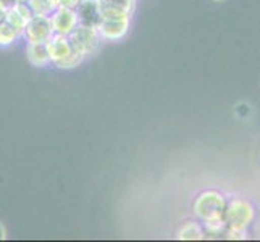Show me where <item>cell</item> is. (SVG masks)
<instances>
[{
    "instance_id": "obj_1",
    "label": "cell",
    "mask_w": 260,
    "mask_h": 242,
    "mask_svg": "<svg viewBox=\"0 0 260 242\" xmlns=\"http://www.w3.org/2000/svg\"><path fill=\"white\" fill-rule=\"evenodd\" d=\"M226 210V202L223 199V195L207 191L202 192L194 202V212L199 218H202L205 223L209 221H218L223 220V213Z\"/></svg>"
},
{
    "instance_id": "obj_2",
    "label": "cell",
    "mask_w": 260,
    "mask_h": 242,
    "mask_svg": "<svg viewBox=\"0 0 260 242\" xmlns=\"http://www.w3.org/2000/svg\"><path fill=\"white\" fill-rule=\"evenodd\" d=\"M68 38L71 44H73V47L84 53V57L94 55L99 50V47H101V41H102L97 28H91V26H83V24H78Z\"/></svg>"
},
{
    "instance_id": "obj_3",
    "label": "cell",
    "mask_w": 260,
    "mask_h": 242,
    "mask_svg": "<svg viewBox=\"0 0 260 242\" xmlns=\"http://www.w3.org/2000/svg\"><path fill=\"white\" fill-rule=\"evenodd\" d=\"M225 213H226V220L230 223V226L235 232H243L254 218L252 205L244 200H233L228 205Z\"/></svg>"
},
{
    "instance_id": "obj_4",
    "label": "cell",
    "mask_w": 260,
    "mask_h": 242,
    "mask_svg": "<svg viewBox=\"0 0 260 242\" xmlns=\"http://www.w3.org/2000/svg\"><path fill=\"white\" fill-rule=\"evenodd\" d=\"M21 36L26 39V42H28V44L47 42L53 36L50 18L49 16L34 15L31 20H28V23H26Z\"/></svg>"
},
{
    "instance_id": "obj_5",
    "label": "cell",
    "mask_w": 260,
    "mask_h": 242,
    "mask_svg": "<svg viewBox=\"0 0 260 242\" xmlns=\"http://www.w3.org/2000/svg\"><path fill=\"white\" fill-rule=\"evenodd\" d=\"M49 18H50V23H52L53 34L70 36L78 26V16H76L75 8L58 7L52 12V15Z\"/></svg>"
},
{
    "instance_id": "obj_6",
    "label": "cell",
    "mask_w": 260,
    "mask_h": 242,
    "mask_svg": "<svg viewBox=\"0 0 260 242\" xmlns=\"http://www.w3.org/2000/svg\"><path fill=\"white\" fill-rule=\"evenodd\" d=\"M97 31L105 41H118L129 31V18H102L97 26Z\"/></svg>"
},
{
    "instance_id": "obj_7",
    "label": "cell",
    "mask_w": 260,
    "mask_h": 242,
    "mask_svg": "<svg viewBox=\"0 0 260 242\" xmlns=\"http://www.w3.org/2000/svg\"><path fill=\"white\" fill-rule=\"evenodd\" d=\"M102 18H131L136 0H97Z\"/></svg>"
},
{
    "instance_id": "obj_8",
    "label": "cell",
    "mask_w": 260,
    "mask_h": 242,
    "mask_svg": "<svg viewBox=\"0 0 260 242\" xmlns=\"http://www.w3.org/2000/svg\"><path fill=\"white\" fill-rule=\"evenodd\" d=\"M75 12L78 16V24H83V26L97 28L99 23H101V20H102L97 0H79V4L76 5Z\"/></svg>"
},
{
    "instance_id": "obj_9",
    "label": "cell",
    "mask_w": 260,
    "mask_h": 242,
    "mask_svg": "<svg viewBox=\"0 0 260 242\" xmlns=\"http://www.w3.org/2000/svg\"><path fill=\"white\" fill-rule=\"evenodd\" d=\"M47 44V52L50 57V63H58L63 58H67L71 52L75 50L73 44H71L68 36H60V34H53L52 38L46 42Z\"/></svg>"
},
{
    "instance_id": "obj_10",
    "label": "cell",
    "mask_w": 260,
    "mask_h": 242,
    "mask_svg": "<svg viewBox=\"0 0 260 242\" xmlns=\"http://www.w3.org/2000/svg\"><path fill=\"white\" fill-rule=\"evenodd\" d=\"M26 57H28L31 65L39 66V68H44L50 63V57H49L46 42L28 44V47H26Z\"/></svg>"
},
{
    "instance_id": "obj_11",
    "label": "cell",
    "mask_w": 260,
    "mask_h": 242,
    "mask_svg": "<svg viewBox=\"0 0 260 242\" xmlns=\"http://www.w3.org/2000/svg\"><path fill=\"white\" fill-rule=\"evenodd\" d=\"M21 36L20 31H16L10 23H7L5 20L0 23V47H8L18 41V38Z\"/></svg>"
},
{
    "instance_id": "obj_12",
    "label": "cell",
    "mask_w": 260,
    "mask_h": 242,
    "mask_svg": "<svg viewBox=\"0 0 260 242\" xmlns=\"http://www.w3.org/2000/svg\"><path fill=\"white\" fill-rule=\"evenodd\" d=\"M26 2L31 7L34 15H41V16H50L52 12L57 8L53 0H26Z\"/></svg>"
},
{
    "instance_id": "obj_13",
    "label": "cell",
    "mask_w": 260,
    "mask_h": 242,
    "mask_svg": "<svg viewBox=\"0 0 260 242\" xmlns=\"http://www.w3.org/2000/svg\"><path fill=\"white\" fill-rule=\"evenodd\" d=\"M176 237L183 240H199V239H204V232L201 226H197L196 223H186V225L178 231Z\"/></svg>"
},
{
    "instance_id": "obj_14",
    "label": "cell",
    "mask_w": 260,
    "mask_h": 242,
    "mask_svg": "<svg viewBox=\"0 0 260 242\" xmlns=\"http://www.w3.org/2000/svg\"><path fill=\"white\" fill-rule=\"evenodd\" d=\"M83 60H84V53H81L78 49H75L67 58H63L61 61H58V63H55V66L60 68V70H71V68H76Z\"/></svg>"
},
{
    "instance_id": "obj_15",
    "label": "cell",
    "mask_w": 260,
    "mask_h": 242,
    "mask_svg": "<svg viewBox=\"0 0 260 242\" xmlns=\"http://www.w3.org/2000/svg\"><path fill=\"white\" fill-rule=\"evenodd\" d=\"M5 21L7 23H10L13 28L16 29V31H20L21 34H23V29H24V26H26V23H28V20L26 18H23L20 13H18L15 8H12V10H8L7 12V16H5Z\"/></svg>"
},
{
    "instance_id": "obj_16",
    "label": "cell",
    "mask_w": 260,
    "mask_h": 242,
    "mask_svg": "<svg viewBox=\"0 0 260 242\" xmlns=\"http://www.w3.org/2000/svg\"><path fill=\"white\" fill-rule=\"evenodd\" d=\"M55 7H67V8H76V5L79 4V0H53Z\"/></svg>"
},
{
    "instance_id": "obj_17",
    "label": "cell",
    "mask_w": 260,
    "mask_h": 242,
    "mask_svg": "<svg viewBox=\"0 0 260 242\" xmlns=\"http://www.w3.org/2000/svg\"><path fill=\"white\" fill-rule=\"evenodd\" d=\"M20 2H21V0H0V7H2L5 12H8V10H12L13 7H16Z\"/></svg>"
},
{
    "instance_id": "obj_18",
    "label": "cell",
    "mask_w": 260,
    "mask_h": 242,
    "mask_svg": "<svg viewBox=\"0 0 260 242\" xmlns=\"http://www.w3.org/2000/svg\"><path fill=\"white\" fill-rule=\"evenodd\" d=\"M7 237V231H5V228H4V225L0 223V240H4Z\"/></svg>"
},
{
    "instance_id": "obj_19",
    "label": "cell",
    "mask_w": 260,
    "mask_h": 242,
    "mask_svg": "<svg viewBox=\"0 0 260 242\" xmlns=\"http://www.w3.org/2000/svg\"><path fill=\"white\" fill-rule=\"evenodd\" d=\"M5 16H7V12L4 10L2 7H0V23H2V21L5 20Z\"/></svg>"
},
{
    "instance_id": "obj_20",
    "label": "cell",
    "mask_w": 260,
    "mask_h": 242,
    "mask_svg": "<svg viewBox=\"0 0 260 242\" xmlns=\"http://www.w3.org/2000/svg\"><path fill=\"white\" fill-rule=\"evenodd\" d=\"M215 2H221V0H215Z\"/></svg>"
}]
</instances>
